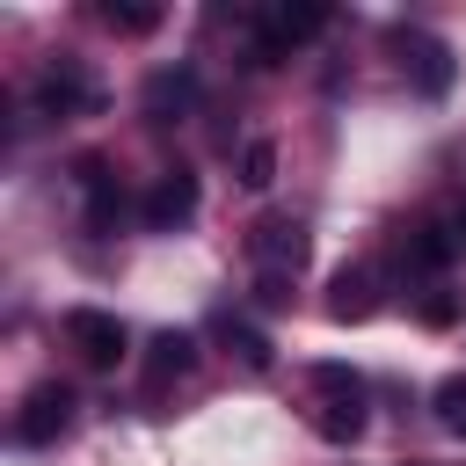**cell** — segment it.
Returning <instances> with one entry per match:
<instances>
[{"instance_id": "4", "label": "cell", "mask_w": 466, "mask_h": 466, "mask_svg": "<svg viewBox=\"0 0 466 466\" xmlns=\"http://www.w3.org/2000/svg\"><path fill=\"white\" fill-rule=\"evenodd\" d=\"M66 430H73V386H66V379L29 386V400H22V415H15V437H22V444H58Z\"/></svg>"}, {"instance_id": "11", "label": "cell", "mask_w": 466, "mask_h": 466, "mask_svg": "<svg viewBox=\"0 0 466 466\" xmlns=\"http://www.w3.org/2000/svg\"><path fill=\"white\" fill-rule=\"evenodd\" d=\"M73 175H80V189H87V226H95V233H109V226L124 218V189H116V175H109L102 160H80Z\"/></svg>"}, {"instance_id": "14", "label": "cell", "mask_w": 466, "mask_h": 466, "mask_svg": "<svg viewBox=\"0 0 466 466\" xmlns=\"http://www.w3.org/2000/svg\"><path fill=\"white\" fill-rule=\"evenodd\" d=\"M430 408H437V422H444L451 437H466V371H451V379L430 393Z\"/></svg>"}, {"instance_id": "12", "label": "cell", "mask_w": 466, "mask_h": 466, "mask_svg": "<svg viewBox=\"0 0 466 466\" xmlns=\"http://www.w3.org/2000/svg\"><path fill=\"white\" fill-rule=\"evenodd\" d=\"M451 255H459V233H444V226H408V233H400V269L437 277Z\"/></svg>"}, {"instance_id": "9", "label": "cell", "mask_w": 466, "mask_h": 466, "mask_svg": "<svg viewBox=\"0 0 466 466\" xmlns=\"http://www.w3.org/2000/svg\"><path fill=\"white\" fill-rule=\"evenodd\" d=\"M189 364H197V335H189V328H160L153 350H146V393H160V386L182 379Z\"/></svg>"}, {"instance_id": "7", "label": "cell", "mask_w": 466, "mask_h": 466, "mask_svg": "<svg viewBox=\"0 0 466 466\" xmlns=\"http://www.w3.org/2000/svg\"><path fill=\"white\" fill-rule=\"evenodd\" d=\"M138 218H146L153 233H175V226H189V218H197V175H189V167H167V175H153V189H146Z\"/></svg>"}, {"instance_id": "16", "label": "cell", "mask_w": 466, "mask_h": 466, "mask_svg": "<svg viewBox=\"0 0 466 466\" xmlns=\"http://www.w3.org/2000/svg\"><path fill=\"white\" fill-rule=\"evenodd\" d=\"M240 182H248V189H269V182H277V146H269V138H248V146H240Z\"/></svg>"}, {"instance_id": "17", "label": "cell", "mask_w": 466, "mask_h": 466, "mask_svg": "<svg viewBox=\"0 0 466 466\" xmlns=\"http://www.w3.org/2000/svg\"><path fill=\"white\" fill-rule=\"evenodd\" d=\"M226 342L240 350V364H248V371H262V364H269V342H262L248 320H233V313H226Z\"/></svg>"}, {"instance_id": "8", "label": "cell", "mask_w": 466, "mask_h": 466, "mask_svg": "<svg viewBox=\"0 0 466 466\" xmlns=\"http://www.w3.org/2000/svg\"><path fill=\"white\" fill-rule=\"evenodd\" d=\"M102 95H95V80L80 73V58H58L51 73H44V87H36V109H51V116H73V109H95Z\"/></svg>"}, {"instance_id": "2", "label": "cell", "mask_w": 466, "mask_h": 466, "mask_svg": "<svg viewBox=\"0 0 466 466\" xmlns=\"http://www.w3.org/2000/svg\"><path fill=\"white\" fill-rule=\"evenodd\" d=\"M306 226L299 218H262L255 233H248V255H255V277H269V284H291L299 269H306Z\"/></svg>"}, {"instance_id": "18", "label": "cell", "mask_w": 466, "mask_h": 466, "mask_svg": "<svg viewBox=\"0 0 466 466\" xmlns=\"http://www.w3.org/2000/svg\"><path fill=\"white\" fill-rule=\"evenodd\" d=\"M415 320H422V328H451V320H459V299H451V291H422V299H415Z\"/></svg>"}, {"instance_id": "3", "label": "cell", "mask_w": 466, "mask_h": 466, "mask_svg": "<svg viewBox=\"0 0 466 466\" xmlns=\"http://www.w3.org/2000/svg\"><path fill=\"white\" fill-rule=\"evenodd\" d=\"M320 29H328V7H269V15L255 22V44H248L255 58H248V66H277L284 51L313 44Z\"/></svg>"}, {"instance_id": "5", "label": "cell", "mask_w": 466, "mask_h": 466, "mask_svg": "<svg viewBox=\"0 0 466 466\" xmlns=\"http://www.w3.org/2000/svg\"><path fill=\"white\" fill-rule=\"evenodd\" d=\"M393 51H400V73L422 87V95H444L451 87V44L444 36H430V29H393Z\"/></svg>"}, {"instance_id": "13", "label": "cell", "mask_w": 466, "mask_h": 466, "mask_svg": "<svg viewBox=\"0 0 466 466\" xmlns=\"http://www.w3.org/2000/svg\"><path fill=\"white\" fill-rule=\"evenodd\" d=\"M379 291H371V269H342L335 291H328V320H371Z\"/></svg>"}, {"instance_id": "10", "label": "cell", "mask_w": 466, "mask_h": 466, "mask_svg": "<svg viewBox=\"0 0 466 466\" xmlns=\"http://www.w3.org/2000/svg\"><path fill=\"white\" fill-rule=\"evenodd\" d=\"M138 102H146V116H153V124H175V116L197 102V73H189V66H167V73H153V80H146V95H138Z\"/></svg>"}, {"instance_id": "6", "label": "cell", "mask_w": 466, "mask_h": 466, "mask_svg": "<svg viewBox=\"0 0 466 466\" xmlns=\"http://www.w3.org/2000/svg\"><path fill=\"white\" fill-rule=\"evenodd\" d=\"M58 328H66V342L80 350V364H95V371H109V364L124 357V320L102 313V306H73Z\"/></svg>"}, {"instance_id": "1", "label": "cell", "mask_w": 466, "mask_h": 466, "mask_svg": "<svg viewBox=\"0 0 466 466\" xmlns=\"http://www.w3.org/2000/svg\"><path fill=\"white\" fill-rule=\"evenodd\" d=\"M313 386H320V408H313V430L328 444H357L364 430V379L350 364H313Z\"/></svg>"}, {"instance_id": "15", "label": "cell", "mask_w": 466, "mask_h": 466, "mask_svg": "<svg viewBox=\"0 0 466 466\" xmlns=\"http://www.w3.org/2000/svg\"><path fill=\"white\" fill-rule=\"evenodd\" d=\"M102 22H109V29H124V36H146V29H160V7H153V0H124V7L109 0V7H102Z\"/></svg>"}]
</instances>
